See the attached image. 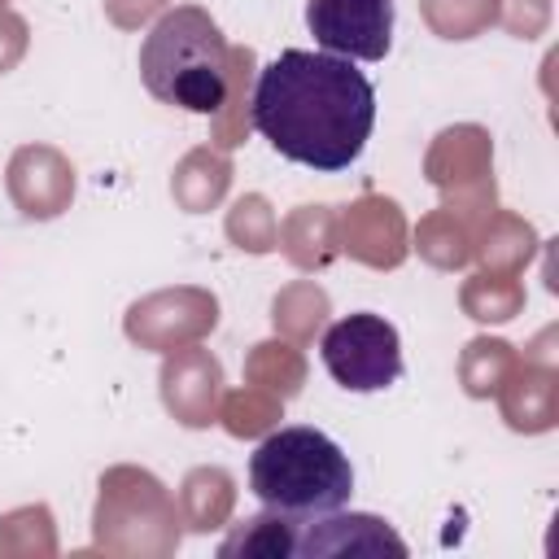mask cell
I'll use <instances>...</instances> for the list:
<instances>
[{
  "mask_svg": "<svg viewBox=\"0 0 559 559\" xmlns=\"http://www.w3.org/2000/svg\"><path fill=\"white\" fill-rule=\"evenodd\" d=\"M253 127L288 162L310 170H345L358 162L376 127V87L332 52L284 48L253 83Z\"/></svg>",
  "mask_w": 559,
  "mask_h": 559,
  "instance_id": "obj_1",
  "label": "cell"
},
{
  "mask_svg": "<svg viewBox=\"0 0 559 559\" xmlns=\"http://www.w3.org/2000/svg\"><path fill=\"white\" fill-rule=\"evenodd\" d=\"M249 489L266 511L288 520H319L349 502V454L319 428H280L249 459Z\"/></svg>",
  "mask_w": 559,
  "mask_h": 559,
  "instance_id": "obj_2",
  "label": "cell"
},
{
  "mask_svg": "<svg viewBox=\"0 0 559 559\" xmlns=\"http://www.w3.org/2000/svg\"><path fill=\"white\" fill-rule=\"evenodd\" d=\"M140 79L162 105L214 114L227 100V44L214 17L192 4L162 13L140 44Z\"/></svg>",
  "mask_w": 559,
  "mask_h": 559,
  "instance_id": "obj_3",
  "label": "cell"
},
{
  "mask_svg": "<svg viewBox=\"0 0 559 559\" xmlns=\"http://www.w3.org/2000/svg\"><path fill=\"white\" fill-rule=\"evenodd\" d=\"M328 376L349 393L389 389L402 376V341L397 328L380 314H345L319 341Z\"/></svg>",
  "mask_w": 559,
  "mask_h": 559,
  "instance_id": "obj_4",
  "label": "cell"
},
{
  "mask_svg": "<svg viewBox=\"0 0 559 559\" xmlns=\"http://www.w3.org/2000/svg\"><path fill=\"white\" fill-rule=\"evenodd\" d=\"M306 26L332 57L384 61L393 44V0H310Z\"/></svg>",
  "mask_w": 559,
  "mask_h": 559,
  "instance_id": "obj_5",
  "label": "cell"
},
{
  "mask_svg": "<svg viewBox=\"0 0 559 559\" xmlns=\"http://www.w3.org/2000/svg\"><path fill=\"white\" fill-rule=\"evenodd\" d=\"M345 550H358V555H406L402 537L393 528H384V520L376 515H323V524H310L301 537H297V555H345Z\"/></svg>",
  "mask_w": 559,
  "mask_h": 559,
  "instance_id": "obj_6",
  "label": "cell"
},
{
  "mask_svg": "<svg viewBox=\"0 0 559 559\" xmlns=\"http://www.w3.org/2000/svg\"><path fill=\"white\" fill-rule=\"evenodd\" d=\"M297 555V520L271 511V515H258L249 520V528H240L231 542H223V555Z\"/></svg>",
  "mask_w": 559,
  "mask_h": 559,
  "instance_id": "obj_7",
  "label": "cell"
}]
</instances>
